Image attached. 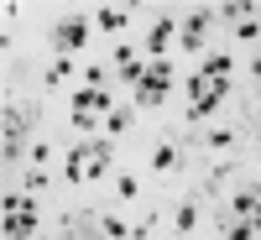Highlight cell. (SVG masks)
Wrapping results in <instances>:
<instances>
[{
    "instance_id": "cell-1",
    "label": "cell",
    "mask_w": 261,
    "mask_h": 240,
    "mask_svg": "<svg viewBox=\"0 0 261 240\" xmlns=\"http://www.w3.org/2000/svg\"><path fill=\"white\" fill-rule=\"evenodd\" d=\"M110 162H115V141H110V136L84 141V167H89V178H94V183L105 178V172H110Z\"/></svg>"
},
{
    "instance_id": "cell-2",
    "label": "cell",
    "mask_w": 261,
    "mask_h": 240,
    "mask_svg": "<svg viewBox=\"0 0 261 240\" xmlns=\"http://www.w3.org/2000/svg\"><path fill=\"white\" fill-rule=\"evenodd\" d=\"M84 42H89V21H63V26H53V47L58 52H79Z\"/></svg>"
},
{
    "instance_id": "cell-3",
    "label": "cell",
    "mask_w": 261,
    "mask_h": 240,
    "mask_svg": "<svg viewBox=\"0 0 261 240\" xmlns=\"http://www.w3.org/2000/svg\"><path fill=\"white\" fill-rule=\"evenodd\" d=\"M209 21H214L209 11H193V16L183 21V47H188V52H199L204 42H209Z\"/></svg>"
},
{
    "instance_id": "cell-4",
    "label": "cell",
    "mask_w": 261,
    "mask_h": 240,
    "mask_svg": "<svg viewBox=\"0 0 261 240\" xmlns=\"http://www.w3.org/2000/svg\"><path fill=\"white\" fill-rule=\"evenodd\" d=\"M32 125H37V104H6V136H21V141H27Z\"/></svg>"
},
{
    "instance_id": "cell-5",
    "label": "cell",
    "mask_w": 261,
    "mask_h": 240,
    "mask_svg": "<svg viewBox=\"0 0 261 240\" xmlns=\"http://www.w3.org/2000/svg\"><path fill=\"white\" fill-rule=\"evenodd\" d=\"M37 235V214H6V240H32Z\"/></svg>"
},
{
    "instance_id": "cell-6",
    "label": "cell",
    "mask_w": 261,
    "mask_h": 240,
    "mask_svg": "<svg viewBox=\"0 0 261 240\" xmlns=\"http://www.w3.org/2000/svg\"><path fill=\"white\" fill-rule=\"evenodd\" d=\"M73 110H105V115H110L115 104H110L105 89H79V94H73Z\"/></svg>"
},
{
    "instance_id": "cell-7",
    "label": "cell",
    "mask_w": 261,
    "mask_h": 240,
    "mask_svg": "<svg viewBox=\"0 0 261 240\" xmlns=\"http://www.w3.org/2000/svg\"><path fill=\"white\" fill-rule=\"evenodd\" d=\"M172 32H178V26H172V21L162 16V21H157V26H151V32H146V47H151V52H157V58H162V52L172 47Z\"/></svg>"
},
{
    "instance_id": "cell-8",
    "label": "cell",
    "mask_w": 261,
    "mask_h": 240,
    "mask_svg": "<svg viewBox=\"0 0 261 240\" xmlns=\"http://www.w3.org/2000/svg\"><path fill=\"white\" fill-rule=\"evenodd\" d=\"M256 204H261V193H256V188H241V193H235V204H230V220H251Z\"/></svg>"
},
{
    "instance_id": "cell-9",
    "label": "cell",
    "mask_w": 261,
    "mask_h": 240,
    "mask_svg": "<svg viewBox=\"0 0 261 240\" xmlns=\"http://www.w3.org/2000/svg\"><path fill=\"white\" fill-rule=\"evenodd\" d=\"M220 230H225V240H256V225L251 220H230V214H220Z\"/></svg>"
},
{
    "instance_id": "cell-10",
    "label": "cell",
    "mask_w": 261,
    "mask_h": 240,
    "mask_svg": "<svg viewBox=\"0 0 261 240\" xmlns=\"http://www.w3.org/2000/svg\"><path fill=\"white\" fill-rule=\"evenodd\" d=\"M178 162H183V151L172 146V141H162L157 151H151V167H157V172H172V167H178Z\"/></svg>"
},
{
    "instance_id": "cell-11",
    "label": "cell",
    "mask_w": 261,
    "mask_h": 240,
    "mask_svg": "<svg viewBox=\"0 0 261 240\" xmlns=\"http://www.w3.org/2000/svg\"><path fill=\"white\" fill-rule=\"evenodd\" d=\"M63 172H68V183H89V167H84V146H73V151H68Z\"/></svg>"
},
{
    "instance_id": "cell-12",
    "label": "cell",
    "mask_w": 261,
    "mask_h": 240,
    "mask_svg": "<svg viewBox=\"0 0 261 240\" xmlns=\"http://www.w3.org/2000/svg\"><path fill=\"white\" fill-rule=\"evenodd\" d=\"M130 120H136V110H110V120H105V130H110V141L120 136V130H130Z\"/></svg>"
},
{
    "instance_id": "cell-13",
    "label": "cell",
    "mask_w": 261,
    "mask_h": 240,
    "mask_svg": "<svg viewBox=\"0 0 261 240\" xmlns=\"http://www.w3.org/2000/svg\"><path fill=\"white\" fill-rule=\"evenodd\" d=\"M199 73H204V78H225V73H230V58H225V52H214V58L204 63Z\"/></svg>"
},
{
    "instance_id": "cell-14",
    "label": "cell",
    "mask_w": 261,
    "mask_h": 240,
    "mask_svg": "<svg viewBox=\"0 0 261 240\" xmlns=\"http://www.w3.org/2000/svg\"><path fill=\"white\" fill-rule=\"evenodd\" d=\"M99 235H110V240H130V230H125L120 220H110V214L99 220Z\"/></svg>"
},
{
    "instance_id": "cell-15",
    "label": "cell",
    "mask_w": 261,
    "mask_h": 240,
    "mask_svg": "<svg viewBox=\"0 0 261 240\" xmlns=\"http://www.w3.org/2000/svg\"><path fill=\"white\" fill-rule=\"evenodd\" d=\"M120 78L130 84V89H136V84L146 78V63H141V58H136V63H125V68H120Z\"/></svg>"
},
{
    "instance_id": "cell-16",
    "label": "cell",
    "mask_w": 261,
    "mask_h": 240,
    "mask_svg": "<svg viewBox=\"0 0 261 240\" xmlns=\"http://www.w3.org/2000/svg\"><path fill=\"white\" fill-rule=\"evenodd\" d=\"M21 151H27V141H21V136H6V141H0V157H6V162H16Z\"/></svg>"
},
{
    "instance_id": "cell-17",
    "label": "cell",
    "mask_w": 261,
    "mask_h": 240,
    "mask_svg": "<svg viewBox=\"0 0 261 240\" xmlns=\"http://www.w3.org/2000/svg\"><path fill=\"white\" fill-rule=\"evenodd\" d=\"M63 73H73V68H68V58H53V68H47V73H42V78H47V84H53V89H58V84H63Z\"/></svg>"
},
{
    "instance_id": "cell-18",
    "label": "cell",
    "mask_w": 261,
    "mask_h": 240,
    "mask_svg": "<svg viewBox=\"0 0 261 240\" xmlns=\"http://www.w3.org/2000/svg\"><path fill=\"white\" fill-rule=\"evenodd\" d=\"M193 220H199V209H193V204H178V220H172V225H178V235L193 230Z\"/></svg>"
},
{
    "instance_id": "cell-19",
    "label": "cell",
    "mask_w": 261,
    "mask_h": 240,
    "mask_svg": "<svg viewBox=\"0 0 261 240\" xmlns=\"http://www.w3.org/2000/svg\"><path fill=\"white\" fill-rule=\"evenodd\" d=\"M99 26H105V32H120V26H125V11H99Z\"/></svg>"
},
{
    "instance_id": "cell-20",
    "label": "cell",
    "mask_w": 261,
    "mask_h": 240,
    "mask_svg": "<svg viewBox=\"0 0 261 240\" xmlns=\"http://www.w3.org/2000/svg\"><path fill=\"white\" fill-rule=\"evenodd\" d=\"M246 11H251V6H241V0H230V6H220V16H225V21H246Z\"/></svg>"
},
{
    "instance_id": "cell-21",
    "label": "cell",
    "mask_w": 261,
    "mask_h": 240,
    "mask_svg": "<svg viewBox=\"0 0 261 240\" xmlns=\"http://www.w3.org/2000/svg\"><path fill=\"white\" fill-rule=\"evenodd\" d=\"M235 37H241V42H256V37H261V26H256V21L246 16V21H241V26H235Z\"/></svg>"
},
{
    "instance_id": "cell-22",
    "label": "cell",
    "mask_w": 261,
    "mask_h": 240,
    "mask_svg": "<svg viewBox=\"0 0 261 240\" xmlns=\"http://www.w3.org/2000/svg\"><path fill=\"white\" fill-rule=\"evenodd\" d=\"M115 193H120V199H136V178H130V172H125V178H115Z\"/></svg>"
},
{
    "instance_id": "cell-23",
    "label": "cell",
    "mask_w": 261,
    "mask_h": 240,
    "mask_svg": "<svg viewBox=\"0 0 261 240\" xmlns=\"http://www.w3.org/2000/svg\"><path fill=\"white\" fill-rule=\"evenodd\" d=\"M230 141H235V136H230V130H209V146H214V151H225Z\"/></svg>"
},
{
    "instance_id": "cell-24",
    "label": "cell",
    "mask_w": 261,
    "mask_h": 240,
    "mask_svg": "<svg viewBox=\"0 0 261 240\" xmlns=\"http://www.w3.org/2000/svg\"><path fill=\"white\" fill-rule=\"evenodd\" d=\"M115 63H120V68H125V63H136V47H130V42H120V47H115Z\"/></svg>"
},
{
    "instance_id": "cell-25",
    "label": "cell",
    "mask_w": 261,
    "mask_h": 240,
    "mask_svg": "<svg viewBox=\"0 0 261 240\" xmlns=\"http://www.w3.org/2000/svg\"><path fill=\"white\" fill-rule=\"evenodd\" d=\"M73 130H94V115L89 110H73Z\"/></svg>"
},
{
    "instance_id": "cell-26",
    "label": "cell",
    "mask_w": 261,
    "mask_h": 240,
    "mask_svg": "<svg viewBox=\"0 0 261 240\" xmlns=\"http://www.w3.org/2000/svg\"><path fill=\"white\" fill-rule=\"evenodd\" d=\"M251 225H256V235H261V204H256V214H251Z\"/></svg>"
},
{
    "instance_id": "cell-27",
    "label": "cell",
    "mask_w": 261,
    "mask_h": 240,
    "mask_svg": "<svg viewBox=\"0 0 261 240\" xmlns=\"http://www.w3.org/2000/svg\"><path fill=\"white\" fill-rule=\"evenodd\" d=\"M251 73H256V84H261V52H256V63H251Z\"/></svg>"
}]
</instances>
